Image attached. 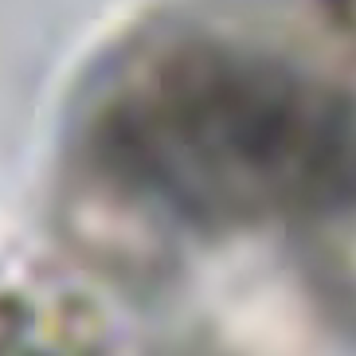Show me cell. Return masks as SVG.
Here are the masks:
<instances>
[{"label": "cell", "instance_id": "6da1fadb", "mask_svg": "<svg viewBox=\"0 0 356 356\" xmlns=\"http://www.w3.org/2000/svg\"><path fill=\"white\" fill-rule=\"evenodd\" d=\"M67 223L118 270L180 239L309 227L356 196V98L200 24H149L86 74L67 122Z\"/></svg>", "mask_w": 356, "mask_h": 356}, {"label": "cell", "instance_id": "7a4b0ae2", "mask_svg": "<svg viewBox=\"0 0 356 356\" xmlns=\"http://www.w3.org/2000/svg\"><path fill=\"white\" fill-rule=\"evenodd\" d=\"M302 231L314 254L317 290L325 293L329 309L356 329V196Z\"/></svg>", "mask_w": 356, "mask_h": 356}, {"label": "cell", "instance_id": "3957f363", "mask_svg": "<svg viewBox=\"0 0 356 356\" xmlns=\"http://www.w3.org/2000/svg\"><path fill=\"white\" fill-rule=\"evenodd\" d=\"M325 12H329V24H333L341 40L356 51V0H321Z\"/></svg>", "mask_w": 356, "mask_h": 356}]
</instances>
